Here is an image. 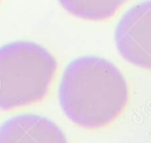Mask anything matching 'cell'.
<instances>
[{"mask_svg": "<svg viewBox=\"0 0 151 143\" xmlns=\"http://www.w3.org/2000/svg\"><path fill=\"white\" fill-rule=\"evenodd\" d=\"M58 100L63 113L76 126L99 130L123 113L129 90L125 77L114 63L97 56H82L65 67Z\"/></svg>", "mask_w": 151, "mask_h": 143, "instance_id": "1", "label": "cell"}, {"mask_svg": "<svg viewBox=\"0 0 151 143\" xmlns=\"http://www.w3.org/2000/svg\"><path fill=\"white\" fill-rule=\"evenodd\" d=\"M58 63L45 47L18 40L0 47V110L34 105L48 95Z\"/></svg>", "mask_w": 151, "mask_h": 143, "instance_id": "2", "label": "cell"}, {"mask_svg": "<svg viewBox=\"0 0 151 143\" xmlns=\"http://www.w3.org/2000/svg\"><path fill=\"white\" fill-rule=\"evenodd\" d=\"M115 44L125 61L151 71V0L125 12L116 25Z\"/></svg>", "mask_w": 151, "mask_h": 143, "instance_id": "3", "label": "cell"}, {"mask_svg": "<svg viewBox=\"0 0 151 143\" xmlns=\"http://www.w3.org/2000/svg\"><path fill=\"white\" fill-rule=\"evenodd\" d=\"M0 143H68L63 131L38 114H18L0 126Z\"/></svg>", "mask_w": 151, "mask_h": 143, "instance_id": "4", "label": "cell"}, {"mask_svg": "<svg viewBox=\"0 0 151 143\" xmlns=\"http://www.w3.org/2000/svg\"><path fill=\"white\" fill-rule=\"evenodd\" d=\"M70 15L86 21H106L130 0H58Z\"/></svg>", "mask_w": 151, "mask_h": 143, "instance_id": "5", "label": "cell"}]
</instances>
